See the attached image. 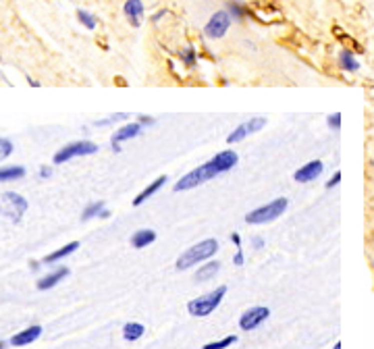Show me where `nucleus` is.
<instances>
[{
  "instance_id": "f257e3e1",
  "label": "nucleus",
  "mask_w": 374,
  "mask_h": 349,
  "mask_svg": "<svg viewBox=\"0 0 374 349\" xmlns=\"http://www.w3.org/2000/svg\"><path fill=\"white\" fill-rule=\"evenodd\" d=\"M218 252V241L216 239H204L196 245H191L189 249H185V252L177 258V270H187L191 266H196V264L200 262H206L210 260L214 254Z\"/></svg>"
},
{
  "instance_id": "f03ea898",
  "label": "nucleus",
  "mask_w": 374,
  "mask_h": 349,
  "mask_svg": "<svg viewBox=\"0 0 374 349\" xmlns=\"http://www.w3.org/2000/svg\"><path fill=\"white\" fill-rule=\"evenodd\" d=\"M220 173L216 171V166L212 164V160H208L200 166H196L193 171L185 173L181 179L175 183V191H187V189H193V187H200L202 183H206V181H212L214 177H218Z\"/></svg>"
},
{
  "instance_id": "7ed1b4c3",
  "label": "nucleus",
  "mask_w": 374,
  "mask_h": 349,
  "mask_svg": "<svg viewBox=\"0 0 374 349\" xmlns=\"http://www.w3.org/2000/svg\"><path fill=\"white\" fill-rule=\"evenodd\" d=\"M225 295H227V287L220 285V287H216L214 291L206 293V295H202V297H198V299H191V301L187 303V310H189L191 316H198V318L208 316V314H212V312L218 308V303L223 301Z\"/></svg>"
},
{
  "instance_id": "20e7f679",
  "label": "nucleus",
  "mask_w": 374,
  "mask_h": 349,
  "mask_svg": "<svg viewBox=\"0 0 374 349\" xmlns=\"http://www.w3.org/2000/svg\"><path fill=\"white\" fill-rule=\"evenodd\" d=\"M287 198H276L264 206L256 208V210L247 212L245 214V222H249V225H264V222H272L279 218L285 210H287Z\"/></svg>"
},
{
  "instance_id": "39448f33",
  "label": "nucleus",
  "mask_w": 374,
  "mask_h": 349,
  "mask_svg": "<svg viewBox=\"0 0 374 349\" xmlns=\"http://www.w3.org/2000/svg\"><path fill=\"white\" fill-rule=\"evenodd\" d=\"M98 152V144L90 142V139H77V142H71L63 146L57 154H54V164H63V162H69L77 156H92Z\"/></svg>"
},
{
  "instance_id": "423d86ee",
  "label": "nucleus",
  "mask_w": 374,
  "mask_h": 349,
  "mask_svg": "<svg viewBox=\"0 0 374 349\" xmlns=\"http://www.w3.org/2000/svg\"><path fill=\"white\" fill-rule=\"evenodd\" d=\"M233 19L227 11H216L214 15L206 21L204 25V36L208 40H220V38H225L227 32H229V27H231Z\"/></svg>"
},
{
  "instance_id": "0eeeda50",
  "label": "nucleus",
  "mask_w": 374,
  "mask_h": 349,
  "mask_svg": "<svg viewBox=\"0 0 374 349\" xmlns=\"http://www.w3.org/2000/svg\"><path fill=\"white\" fill-rule=\"evenodd\" d=\"M3 202L7 204L5 212H7L9 218H13V222H19L21 216L27 212V200L17 191H5L3 193Z\"/></svg>"
},
{
  "instance_id": "6e6552de",
  "label": "nucleus",
  "mask_w": 374,
  "mask_h": 349,
  "mask_svg": "<svg viewBox=\"0 0 374 349\" xmlns=\"http://www.w3.org/2000/svg\"><path fill=\"white\" fill-rule=\"evenodd\" d=\"M264 125H266V119H264V117H254V119H249V121L239 123L237 127H235V129L229 133L227 144H237V142H241V139H245L247 135H252V133L260 131L262 127H264Z\"/></svg>"
},
{
  "instance_id": "1a4fd4ad",
  "label": "nucleus",
  "mask_w": 374,
  "mask_h": 349,
  "mask_svg": "<svg viewBox=\"0 0 374 349\" xmlns=\"http://www.w3.org/2000/svg\"><path fill=\"white\" fill-rule=\"evenodd\" d=\"M144 131V127L137 121H129V123H125L123 127H119L115 133H113V137H110V146H113V150L117 152H121V144L123 142H127V139H133V137H137Z\"/></svg>"
},
{
  "instance_id": "9d476101",
  "label": "nucleus",
  "mask_w": 374,
  "mask_h": 349,
  "mask_svg": "<svg viewBox=\"0 0 374 349\" xmlns=\"http://www.w3.org/2000/svg\"><path fill=\"white\" fill-rule=\"evenodd\" d=\"M268 308H264V305H256V308H249V310H245L243 314H241V318H239V326L243 328V330H254V328H258L264 320L268 318Z\"/></svg>"
},
{
  "instance_id": "9b49d317",
  "label": "nucleus",
  "mask_w": 374,
  "mask_h": 349,
  "mask_svg": "<svg viewBox=\"0 0 374 349\" xmlns=\"http://www.w3.org/2000/svg\"><path fill=\"white\" fill-rule=\"evenodd\" d=\"M322 171H324V164L320 160H310L308 164H303L301 169L293 173V179L297 183H312V181H316L322 175Z\"/></svg>"
},
{
  "instance_id": "f8f14e48",
  "label": "nucleus",
  "mask_w": 374,
  "mask_h": 349,
  "mask_svg": "<svg viewBox=\"0 0 374 349\" xmlns=\"http://www.w3.org/2000/svg\"><path fill=\"white\" fill-rule=\"evenodd\" d=\"M144 13H146V7H144L142 0H125V5H123V15L127 17V21L131 23V27H140V25H142Z\"/></svg>"
},
{
  "instance_id": "ddd939ff",
  "label": "nucleus",
  "mask_w": 374,
  "mask_h": 349,
  "mask_svg": "<svg viewBox=\"0 0 374 349\" xmlns=\"http://www.w3.org/2000/svg\"><path fill=\"white\" fill-rule=\"evenodd\" d=\"M239 156H237V152H233V150H225V152H218V154L212 158V164L216 166V171L223 175L227 171H231L235 164H237Z\"/></svg>"
},
{
  "instance_id": "4468645a",
  "label": "nucleus",
  "mask_w": 374,
  "mask_h": 349,
  "mask_svg": "<svg viewBox=\"0 0 374 349\" xmlns=\"http://www.w3.org/2000/svg\"><path fill=\"white\" fill-rule=\"evenodd\" d=\"M337 63L341 67V71H345V73H357L359 71V61H357V57L349 48H341L339 50Z\"/></svg>"
},
{
  "instance_id": "2eb2a0df",
  "label": "nucleus",
  "mask_w": 374,
  "mask_h": 349,
  "mask_svg": "<svg viewBox=\"0 0 374 349\" xmlns=\"http://www.w3.org/2000/svg\"><path fill=\"white\" fill-rule=\"evenodd\" d=\"M166 185V175H160V177H156L154 181H152V183L146 187V189H142L140 193H137L135 195V198H133V206H142L148 198H152V195H154L160 187H164Z\"/></svg>"
},
{
  "instance_id": "dca6fc26",
  "label": "nucleus",
  "mask_w": 374,
  "mask_h": 349,
  "mask_svg": "<svg viewBox=\"0 0 374 349\" xmlns=\"http://www.w3.org/2000/svg\"><path fill=\"white\" fill-rule=\"evenodd\" d=\"M42 334V326H30V328H25V330H21V332H17L15 337L11 339V345H15V347H23V345H30V343H34L38 337Z\"/></svg>"
},
{
  "instance_id": "f3484780",
  "label": "nucleus",
  "mask_w": 374,
  "mask_h": 349,
  "mask_svg": "<svg viewBox=\"0 0 374 349\" xmlns=\"http://www.w3.org/2000/svg\"><path fill=\"white\" fill-rule=\"evenodd\" d=\"M67 274H69V268H65V266H61V268H57V270H52V272H48L44 278H40V281H38V289H40V291L52 289L57 283H61Z\"/></svg>"
},
{
  "instance_id": "a211bd4d",
  "label": "nucleus",
  "mask_w": 374,
  "mask_h": 349,
  "mask_svg": "<svg viewBox=\"0 0 374 349\" xmlns=\"http://www.w3.org/2000/svg\"><path fill=\"white\" fill-rule=\"evenodd\" d=\"M154 241H156V233L152 229H140V231H135L133 237H131V245L137 247V249H142V247L154 243Z\"/></svg>"
},
{
  "instance_id": "6ab92c4d",
  "label": "nucleus",
  "mask_w": 374,
  "mask_h": 349,
  "mask_svg": "<svg viewBox=\"0 0 374 349\" xmlns=\"http://www.w3.org/2000/svg\"><path fill=\"white\" fill-rule=\"evenodd\" d=\"M218 268H220V264L216 262V260H210V262H206L204 266H200L198 270H196V281H200V283H204V281H208V278H212L216 272H218Z\"/></svg>"
},
{
  "instance_id": "aec40b11",
  "label": "nucleus",
  "mask_w": 374,
  "mask_h": 349,
  "mask_svg": "<svg viewBox=\"0 0 374 349\" xmlns=\"http://www.w3.org/2000/svg\"><path fill=\"white\" fill-rule=\"evenodd\" d=\"M79 247V243L77 241H71V243H67V245H63L61 249H57V252H52V254H48L46 258H44V262L46 264H52V262H59V260H63V258H67L69 254H73L75 249Z\"/></svg>"
},
{
  "instance_id": "412c9836",
  "label": "nucleus",
  "mask_w": 374,
  "mask_h": 349,
  "mask_svg": "<svg viewBox=\"0 0 374 349\" xmlns=\"http://www.w3.org/2000/svg\"><path fill=\"white\" fill-rule=\"evenodd\" d=\"M21 177H25V169H23V166H3V169H0V183L17 181Z\"/></svg>"
},
{
  "instance_id": "4be33fe9",
  "label": "nucleus",
  "mask_w": 374,
  "mask_h": 349,
  "mask_svg": "<svg viewBox=\"0 0 374 349\" xmlns=\"http://www.w3.org/2000/svg\"><path fill=\"white\" fill-rule=\"evenodd\" d=\"M227 13L231 15V19H233V21H237V23L245 21V17H247V9H245V5L237 3V0H229V3H227Z\"/></svg>"
},
{
  "instance_id": "5701e85b",
  "label": "nucleus",
  "mask_w": 374,
  "mask_h": 349,
  "mask_svg": "<svg viewBox=\"0 0 374 349\" xmlns=\"http://www.w3.org/2000/svg\"><path fill=\"white\" fill-rule=\"evenodd\" d=\"M144 332H146V328L140 322H127V324L123 326V337L127 339V341H137Z\"/></svg>"
},
{
  "instance_id": "b1692460",
  "label": "nucleus",
  "mask_w": 374,
  "mask_h": 349,
  "mask_svg": "<svg viewBox=\"0 0 374 349\" xmlns=\"http://www.w3.org/2000/svg\"><path fill=\"white\" fill-rule=\"evenodd\" d=\"M104 202H92L88 204L86 208H83V212H81V220H92L96 216H100V212L104 210Z\"/></svg>"
},
{
  "instance_id": "393cba45",
  "label": "nucleus",
  "mask_w": 374,
  "mask_h": 349,
  "mask_svg": "<svg viewBox=\"0 0 374 349\" xmlns=\"http://www.w3.org/2000/svg\"><path fill=\"white\" fill-rule=\"evenodd\" d=\"M77 21L86 27V30H96V25H98V19H96L92 13L86 11V9H79L77 11Z\"/></svg>"
},
{
  "instance_id": "a878e982",
  "label": "nucleus",
  "mask_w": 374,
  "mask_h": 349,
  "mask_svg": "<svg viewBox=\"0 0 374 349\" xmlns=\"http://www.w3.org/2000/svg\"><path fill=\"white\" fill-rule=\"evenodd\" d=\"M179 59L183 61L185 67H196V63H198V52H196V48H193V46H187V48H183V50H179Z\"/></svg>"
},
{
  "instance_id": "bb28decb",
  "label": "nucleus",
  "mask_w": 374,
  "mask_h": 349,
  "mask_svg": "<svg viewBox=\"0 0 374 349\" xmlns=\"http://www.w3.org/2000/svg\"><path fill=\"white\" fill-rule=\"evenodd\" d=\"M235 341H237V337H235V334H229V337L220 339V341L206 343V345H204V349H227V347H229V345H233Z\"/></svg>"
},
{
  "instance_id": "cd10ccee",
  "label": "nucleus",
  "mask_w": 374,
  "mask_h": 349,
  "mask_svg": "<svg viewBox=\"0 0 374 349\" xmlns=\"http://www.w3.org/2000/svg\"><path fill=\"white\" fill-rule=\"evenodd\" d=\"M123 119H127V115H125V113H117V115L106 117V119H102V121H94V127H108V125H113V123H117V121H123Z\"/></svg>"
},
{
  "instance_id": "c85d7f7f",
  "label": "nucleus",
  "mask_w": 374,
  "mask_h": 349,
  "mask_svg": "<svg viewBox=\"0 0 374 349\" xmlns=\"http://www.w3.org/2000/svg\"><path fill=\"white\" fill-rule=\"evenodd\" d=\"M13 154V142L7 137H0V162Z\"/></svg>"
},
{
  "instance_id": "c756f323",
  "label": "nucleus",
  "mask_w": 374,
  "mask_h": 349,
  "mask_svg": "<svg viewBox=\"0 0 374 349\" xmlns=\"http://www.w3.org/2000/svg\"><path fill=\"white\" fill-rule=\"evenodd\" d=\"M341 113H332V115H328L326 117V125H328V129H332V131H339L341 129Z\"/></svg>"
},
{
  "instance_id": "7c9ffc66",
  "label": "nucleus",
  "mask_w": 374,
  "mask_h": 349,
  "mask_svg": "<svg viewBox=\"0 0 374 349\" xmlns=\"http://www.w3.org/2000/svg\"><path fill=\"white\" fill-rule=\"evenodd\" d=\"M339 183H341V171H335V173H332V177L326 181L324 187H326V189H332V187H337Z\"/></svg>"
},
{
  "instance_id": "2f4dec72",
  "label": "nucleus",
  "mask_w": 374,
  "mask_h": 349,
  "mask_svg": "<svg viewBox=\"0 0 374 349\" xmlns=\"http://www.w3.org/2000/svg\"><path fill=\"white\" fill-rule=\"evenodd\" d=\"M243 262H245L243 252H241V247H237V252H235V256H233V264L235 266H243Z\"/></svg>"
},
{
  "instance_id": "473e14b6",
  "label": "nucleus",
  "mask_w": 374,
  "mask_h": 349,
  "mask_svg": "<svg viewBox=\"0 0 374 349\" xmlns=\"http://www.w3.org/2000/svg\"><path fill=\"white\" fill-rule=\"evenodd\" d=\"M142 125V127H152L156 121H154V117H146V115H140V121H137Z\"/></svg>"
},
{
  "instance_id": "72a5a7b5",
  "label": "nucleus",
  "mask_w": 374,
  "mask_h": 349,
  "mask_svg": "<svg viewBox=\"0 0 374 349\" xmlns=\"http://www.w3.org/2000/svg\"><path fill=\"white\" fill-rule=\"evenodd\" d=\"M252 247L254 249H262V247H264V239H262V237H252Z\"/></svg>"
},
{
  "instance_id": "f704fd0d",
  "label": "nucleus",
  "mask_w": 374,
  "mask_h": 349,
  "mask_svg": "<svg viewBox=\"0 0 374 349\" xmlns=\"http://www.w3.org/2000/svg\"><path fill=\"white\" fill-rule=\"evenodd\" d=\"M52 175V169H50V166H42V169H40V177L42 179H48Z\"/></svg>"
},
{
  "instance_id": "c9c22d12",
  "label": "nucleus",
  "mask_w": 374,
  "mask_h": 349,
  "mask_svg": "<svg viewBox=\"0 0 374 349\" xmlns=\"http://www.w3.org/2000/svg\"><path fill=\"white\" fill-rule=\"evenodd\" d=\"M164 15H166V11L162 9V11H158V13H154V15H152V19H150V21H152V23H158V21H160V19H162Z\"/></svg>"
},
{
  "instance_id": "e433bc0d",
  "label": "nucleus",
  "mask_w": 374,
  "mask_h": 349,
  "mask_svg": "<svg viewBox=\"0 0 374 349\" xmlns=\"http://www.w3.org/2000/svg\"><path fill=\"white\" fill-rule=\"evenodd\" d=\"M231 241L237 245V247H241V235H239V233H233V235H231Z\"/></svg>"
},
{
  "instance_id": "4c0bfd02",
  "label": "nucleus",
  "mask_w": 374,
  "mask_h": 349,
  "mask_svg": "<svg viewBox=\"0 0 374 349\" xmlns=\"http://www.w3.org/2000/svg\"><path fill=\"white\" fill-rule=\"evenodd\" d=\"M108 216H110V210H108V208H104V210L100 212V216H98V218H108Z\"/></svg>"
},
{
  "instance_id": "58836bf2",
  "label": "nucleus",
  "mask_w": 374,
  "mask_h": 349,
  "mask_svg": "<svg viewBox=\"0 0 374 349\" xmlns=\"http://www.w3.org/2000/svg\"><path fill=\"white\" fill-rule=\"evenodd\" d=\"M332 349H341V343H335V345H332Z\"/></svg>"
},
{
  "instance_id": "ea45409f",
  "label": "nucleus",
  "mask_w": 374,
  "mask_h": 349,
  "mask_svg": "<svg viewBox=\"0 0 374 349\" xmlns=\"http://www.w3.org/2000/svg\"><path fill=\"white\" fill-rule=\"evenodd\" d=\"M0 349H5V343H3V341H0Z\"/></svg>"
},
{
  "instance_id": "a19ab883",
  "label": "nucleus",
  "mask_w": 374,
  "mask_h": 349,
  "mask_svg": "<svg viewBox=\"0 0 374 349\" xmlns=\"http://www.w3.org/2000/svg\"><path fill=\"white\" fill-rule=\"evenodd\" d=\"M0 212H3V206H0Z\"/></svg>"
}]
</instances>
